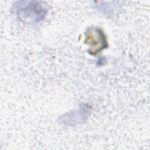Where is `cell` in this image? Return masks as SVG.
<instances>
[{
	"mask_svg": "<svg viewBox=\"0 0 150 150\" xmlns=\"http://www.w3.org/2000/svg\"><path fill=\"white\" fill-rule=\"evenodd\" d=\"M19 18L28 23H36L45 17L47 10L42 3L38 1H21L16 8Z\"/></svg>",
	"mask_w": 150,
	"mask_h": 150,
	"instance_id": "1",
	"label": "cell"
},
{
	"mask_svg": "<svg viewBox=\"0 0 150 150\" xmlns=\"http://www.w3.org/2000/svg\"><path fill=\"white\" fill-rule=\"evenodd\" d=\"M85 43L88 45V52L96 54L107 46V42L103 32L97 28H90L85 33Z\"/></svg>",
	"mask_w": 150,
	"mask_h": 150,
	"instance_id": "2",
	"label": "cell"
}]
</instances>
